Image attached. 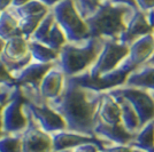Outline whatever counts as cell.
<instances>
[{"mask_svg":"<svg viewBox=\"0 0 154 152\" xmlns=\"http://www.w3.org/2000/svg\"><path fill=\"white\" fill-rule=\"evenodd\" d=\"M105 93L85 88L71 77H66L62 93L46 103L63 118L67 130L96 136L94 126Z\"/></svg>","mask_w":154,"mask_h":152,"instance_id":"obj_1","label":"cell"},{"mask_svg":"<svg viewBox=\"0 0 154 152\" xmlns=\"http://www.w3.org/2000/svg\"><path fill=\"white\" fill-rule=\"evenodd\" d=\"M135 10L137 9L113 4L110 0L100 2L96 12L85 19L90 37L119 41Z\"/></svg>","mask_w":154,"mask_h":152,"instance_id":"obj_2","label":"cell"},{"mask_svg":"<svg viewBox=\"0 0 154 152\" xmlns=\"http://www.w3.org/2000/svg\"><path fill=\"white\" fill-rule=\"evenodd\" d=\"M105 41V39L90 37L81 42H67L59 51L55 66L66 77L82 75L94 64Z\"/></svg>","mask_w":154,"mask_h":152,"instance_id":"obj_3","label":"cell"},{"mask_svg":"<svg viewBox=\"0 0 154 152\" xmlns=\"http://www.w3.org/2000/svg\"><path fill=\"white\" fill-rule=\"evenodd\" d=\"M52 12L68 42H81L90 38L88 24L77 12L72 0H62L52 8Z\"/></svg>","mask_w":154,"mask_h":152,"instance_id":"obj_4","label":"cell"},{"mask_svg":"<svg viewBox=\"0 0 154 152\" xmlns=\"http://www.w3.org/2000/svg\"><path fill=\"white\" fill-rule=\"evenodd\" d=\"M136 69H137V66L130 61L129 57H127L117 69L109 72V73H106L103 76L91 78L88 75V72H84L82 75L71 77V78L77 83H79L81 86H83L85 88L103 93V92H108V90H112V89L117 88V87L124 86L128 77Z\"/></svg>","mask_w":154,"mask_h":152,"instance_id":"obj_5","label":"cell"},{"mask_svg":"<svg viewBox=\"0 0 154 152\" xmlns=\"http://www.w3.org/2000/svg\"><path fill=\"white\" fill-rule=\"evenodd\" d=\"M24 104L26 96L17 86L2 111V132L5 135H21L26 129L29 119L24 111Z\"/></svg>","mask_w":154,"mask_h":152,"instance_id":"obj_6","label":"cell"},{"mask_svg":"<svg viewBox=\"0 0 154 152\" xmlns=\"http://www.w3.org/2000/svg\"><path fill=\"white\" fill-rule=\"evenodd\" d=\"M129 46L120 41L106 40L97 61L86 71L88 75L91 78H97L114 71L129 56Z\"/></svg>","mask_w":154,"mask_h":152,"instance_id":"obj_7","label":"cell"},{"mask_svg":"<svg viewBox=\"0 0 154 152\" xmlns=\"http://www.w3.org/2000/svg\"><path fill=\"white\" fill-rule=\"evenodd\" d=\"M112 96H121L132 105L140 119L141 127L154 120V98L151 93L136 87L121 86L107 92Z\"/></svg>","mask_w":154,"mask_h":152,"instance_id":"obj_8","label":"cell"},{"mask_svg":"<svg viewBox=\"0 0 154 152\" xmlns=\"http://www.w3.org/2000/svg\"><path fill=\"white\" fill-rule=\"evenodd\" d=\"M29 125L21 134L22 152H53V142L50 134L44 132L31 114L24 109Z\"/></svg>","mask_w":154,"mask_h":152,"instance_id":"obj_9","label":"cell"},{"mask_svg":"<svg viewBox=\"0 0 154 152\" xmlns=\"http://www.w3.org/2000/svg\"><path fill=\"white\" fill-rule=\"evenodd\" d=\"M153 32L154 26L149 22L147 13L137 9L129 19L127 28L122 33V36L120 37L119 41L130 47L136 40H138L146 34H151Z\"/></svg>","mask_w":154,"mask_h":152,"instance_id":"obj_10","label":"cell"},{"mask_svg":"<svg viewBox=\"0 0 154 152\" xmlns=\"http://www.w3.org/2000/svg\"><path fill=\"white\" fill-rule=\"evenodd\" d=\"M54 65L55 63L42 64L32 61L31 63L26 65L22 71H20L17 75H15L14 78L20 87L26 88L39 94V88H40V85H42L44 77Z\"/></svg>","mask_w":154,"mask_h":152,"instance_id":"obj_11","label":"cell"},{"mask_svg":"<svg viewBox=\"0 0 154 152\" xmlns=\"http://www.w3.org/2000/svg\"><path fill=\"white\" fill-rule=\"evenodd\" d=\"M52 142H53V152L72 150L78 146L88 144V143H98L103 148L106 143L99 139L96 136H89L84 134L69 132V130H61L51 134Z\"/></svg>","mask_w":154,"mask_h":152,"instance_id":"obj_12","label":"cell"},{"mask_svg":"<svg viewBox=\"0 0 154 152\" xmlns=\"http://www.w3.org/2000/svg\"><path fill=\"white\" fill-rule=\"evenodd\" d=\"M96 137L101 139L106 144H124L129 145L136 134H131L125 129L123 124L119 125H108L101 120H97L94 126Z\"/></svg>","mask_w":154,"mask_h":152,"instance_id":"obj_13","label":"cell"},{"mask_svg":"<svg viewBox=\"0 0 154 152\" xmlns=\"http://www.w3.org/2000/svg\"><path fill=\"white\" fill-rule=\"evenodd\" d=\"M64 81H66V76L54 65L46 73V76L42 81L40 88H39V94L42 96V98L44 101L48 102L59 97V95L63 90Z\"/></svg>","mask_w":154,"mask_h":152,"instance_id":"obj_14","label":"cell"},{"mask_svg":"<svg viewBox=\"0 0 154 152\" xmlns=\"http://www.w3.org/2000/svg\"><path fill=\"white\" fill-rule=\"evenodd\" d=\"M124 86L136 87L154 93V57L132 71Z\"/></svg>","mask_w":154,"mask_h":152,"instance_id":"obj_15","label":"cell"},{"mask_svg":"<svg viewBox=\"0 0 154 152\" xmlns=\"http://www.w3.org/2000/svg\"><path fill=\"white\" fill-rule=\"evenodd\" d=\"M129 58L137 68L141 66L154 56V34H146L136 40L129 47Z\"/></svg>","mask_w":154,"mask_h":152,"instance_id":"obj_16","label":"cell"},{"mask_svg":"<svg viewBox=\"0 0 154 152\" xmlns=\"http://www.w3.org/2000/svg\"><path fill=\"white\" fill-rule=\"evenodd\" d=\"M98 119L108 125L122 124V110L113 96L107 92L103 94V101L98 112Z\"/></svg>","mask_w":154,"mask_h":152,"instance_id":"obj_17","label":"cell"},{"mask_svg":"<svg viewBox=\"0 0 154 152\" xmlns=\"http://www.w3.org/2000/svg\"><path fill=\"white\" fill-rule=\"evenodd\" d=\"M29 40L24 38L23 36L14 37L6 41L4 51L0 58L9 60V61H16L21 60L29 54Z\"/></svg>","mask_w":154,"mask_h":152,"instance_id":"obj_18","label":"cell"},{"mask_svg":"<svg viewBox=\"0 0 154 152\" xmlns=\"http://www.w3.org/2000/svg\"><path fill=\"white\" fill-rule=\"evenodd\" d=\"M116 101L119 102L121 110H122V124L125 129L131 134H137L141 128L140 119L138 117L135 109L125 98L121 96H113Z\"/></svg>","mask_w":154,"mask_h":152,"instance_id":"obj_19","label":"cell"},{"mask_svg":"<svg viewBox=\"0 0 154 152\" xmlns=\"http://www.w3.org/2000/svg\"><path fill=\"white\" fill-rule=\"evenodd\" d=\"M134 149L145 152H153L154 150V120L147 122L135 135V139L129 144Z\"/></svg>","mask_w":154,"mask_h":152,"instance_id":"obj_20","label":"cell"},{"mask_svg":"<svg viewBox=\"0 0 154 152\" xmlns=\"http://www.w3.org/2000/svg\"><path fill=\"white\" fill-rule=\"evenodd\" d=\"M19 36H22L19 25V19L11 9L4 10L0 16V38L7 41Z\"/></svg>","mask_w":154,"mask_h":152,"instance_id":"obj_21","label":"cell"},{"mask_svg":"<svg viewBox=\"0 0 154 152\" xmlns=\"http://www.w3.org/2000/svg\"><path fill=\"white\" fill-rule=\"evenodd\" d=\"M29 53L31 54L32 61L37 63L47 64L55 63L59 58V51L51 49L42 42L29 40Z\"/></svg>","mask_w":154,"mask_h":152,"instance_id":"obj_22","label":"cell"},{"mask_svg":"<svg viewBox=\"0 0 154 152\" xmlns=\"http://www.w3.org/2000/svg\"><path fill=\"white\" fill-rule=\"evenodd\" d=\"M67 42H68V40H67V37H66L64 32L62 31V29L59 26V24L55 21V23H54V25L52 26L48 36L46 37V39L42 44H44L45 46L50 47L53 51H60Z\"/></svg>","mask_w":154,"mask_h":152,"instance_id":"obj_23","label":"cell"},{"mask_svg":"<svg viewBox=\"0 0 154 152\" xmlns=\"http://www.w3.org/2000/svg\"><path fill=\"white\" fill-rule=\"evenodd\" d=\"M9 9L13 12V14L19 19L50 10V8H47L39 0H31L30 2H28V4L23 5V6L19 7V8H9Z\"/></svg>","mask_w":154,"mask_h":152,"instance_id":"obj_24","label":"cell"},{"mask_svg":"<svg viewBox=\"0 0 154 152\" xmlns=\"http://www.w3.org/2000/svg\"><path fill=\"white\" fill-rule=\"evenodd\" d=\"M50 12V10H48ZM48 12H44V13L37 14V15H32V16H28V17H24V19H19V25H20V30H21V33L22 36L26 38L28 40L31 38V36L35 33L36 29L38 28L39 23L42 22V19L45 17V15Z\"/></svg>","mask_w":154,"mask_h":152,"instance_id":"obj_25","label":"cell"},{"mask_svg":"<svg viewBox=\"0 0 154 152\" xmlns=\"http://www.w3.org/2000/svg\"><path fill=\"white\" fill-rule=\"evenodd\" d=\"M55 23V17L54 14L52 12V9H50V12L46 14L45 17L42 19V22L39 23L38 28L36 29L35 33L31 36V38L29 40H35L38 42H43L46 39V37L48 36V33L51 31L52 26Z\"/></svg>","mask_w":154,"mask_h":152,"instance_id":"obj_26","label":"cell"},{"mask_svg":"<svg viewBox=\"0 0 154 152\" xmlns=\"http://www.w3.org/2000/svg\"><path fill=\"white\" fill-rule=\"evenodd\" d=\"M0 152H22L21 135H4L0 137Z\"/></svg>","mask_w":154,"mask_h":152,"instance_id":"obj_27","label":"cell"},{"mask_svg":"<svg viewBox=\"0 0 154 152\" xmlns=\"http://www.w3.org/2000/svg\"><path fill=\"white\" fill-rule=\"evenodd\" d=\"M79 15L86 19L98 9L100 2L98 0H72Z\"/></svg>","mask_w":154,"mask_h":152,"instance_id":"obj_28","label":"cell"},{"mask_svg":"<svg viewBox=\"0 0 154 152\" xmlns=\"http://www.w3.org/2000/svg\"><path fill=\"white\" fill-rule=\"evenodd\" d=\"M103 152H135V149L130 145L124 144H105L101 148Z\"/></svg>","mask_w":154,"mask_h":152,"instance_id":"obj_29","label":"cell"},{"mask_svg":"<svg viewBox=\"0 0 154 152\" xmlns=\"http://www.w3.org/2000/svg\"><path fill=\"white\" fill-rule=\"evenodd\" d=\"M136 4L138 9L145 13L154 9V0H136Z\"/></svg>","mask_w":154,"mask_h":152,"instance_id":"obj_30","label":"cell"},{"mask_svg":"<svg viewBox=\"0 0 154 152\" xmlns=\"http://www.w3.org/2000/svg\"><path fill=\"white\" fill-rule=\"evenodd\" d=\"M113 4H117V5H125V6L130 7L132 9H138L136 0H110Z\"/></svg>","mask_w":154,"mask_h":152,"instance_id":"obj_31","label":"cell"},{"mask_svg":"<svg viewBox=\"0 0 154 152\" xmlns=\"http://www.w3.org/2000/svg\"><path fill=\"white\" fill-rule=\"evenodd\" d=\"M42 4H44L47 8H50V9H52L54 6H57L59 2H61L62 0H39Z\"/></svg>","mask_w":154,"mask_h":152,"instance_id":"obj_32","label":"cell"},{"mask_svg":"<svg viewBox=\"0 0 154 152\" xmlns=\"http://www.w3.org/2000/svg\"><path fill=\"white\" fill-rule=\"evenodd\" d=\"M12 1L13 0H0V10L4 12V10L9 9L12 6Z\"/></svg>","mask_w":154,"mask_h":152,"instance_id":"obj_33","label":"cell"},{"mask_svg":"<svg viewBox=\"0 0 154 152\" xmlns=\"http://www.w3.org/2000/svg\"><path fill=\"white\" fill-rule=\"evenodd\" d=\"M30 1L31 0H13L11 8H19V7L23 6V5H26V4L30 2Z\"/></svg>","mask_w":154,"mask_h":152,"instance_id":"obj_34","label":"cell"},{"mask_svg":"<svg viewBox=\"0 0 154 152\" xmlns=\"http://www.w3.org/2000/svg\"><path fill=\"white\" fill-rule=\"evenodd\" d=\"M4 108H5V104L0 102V137H2L5 135L2 132V111H4Z\"/></svg>","mask_w":154,"mask_h":152,"instance_id":"obj_35","label":"cell"},{"mask_svg":"<svg viewBox=\"0 0 154 152\" xmlns=\"http://www.w3.org/2000/svg\"><path fill=\"white\" fill-rule=\"evenodd\" d=\"M5 45H6V41H5V40H4L2 38H0V56H1L2 51H4V48H5Z\"/></svg>","mask_w":154,"mask_h":152,"instance_id":"obj_36","label":"cell"},{"mask_svg":"<svg viewBox=\"0 0 154 152\" xmlns=\"http://www.w3.org/2000/svg\"><path fill=\"white\" fill-rule=\"evenodd\" d=\"M135 152H145V151H141V150H138V149H135Z\"/></svg>","mask_w":154,"mask_h":152,"instance_id":"obj_37","label":"cell"},{"mask_svg":"<svg viewBox=\"0 0 154 152\" xmlns=\"http://www.w3.org/2000/svg\"><path fill=\"white\" fill-rule=\"evenodd\" d=\"M60 152H70V150H66V151H60Z\"/></svg>","mask_w":154,"mask_h":152,"instance_id":"obj_38","label":"cell"},{"mask_svg":"<svg viewBox=\"0 0 154 152\" xmlns=\"http://www.w3.org/2000/svg\"><path fill=\"white\" fill-rule=\"evenodd\" d=\"M99 2H103V1H106V0H98Z\"/></svg>","mask_w":154,"mask_h":152,"instance_id":"obj_39","label":"cell"},{"mask_svg":"<svg viewBox=\"0 0 154 152\" xmlns=\"http://www.w3.org/2000/svg\"><path fill=\"white\" fill-rule=\"evenodd\" d=\"M151 95L153 96V98H154V93H151Z\"/></svg>","mask_w":154,"mask_h":152,"instance_id":"obj_40","label":"cell"},{"mask_svg":"<svg viewBox=\"0 0 154 152\" xmlns=\"http://www.w3.org/2000/svg\"><path fill=\"white\" fill-rule=\"evenodd\" d=\"M1 13H2V12H1V10H0V16H1Z\"/></svg>","mask_w":154,"mask_h":152,"instance_id":"obj_41","label":"cell"},{"mask_svg":"<svg viewBox=\"0 0 154 152\" xmlns=\"http://www.w3.org/2000/svg\"><path fill=\"white\" fill-rule=\"evenodd\" d=\"M99 152H103V151H101V150H100V151H99Z\"/></svg>","mask_w":154,"mask_h":152,"instance_id":"obj_42","label":"cell"},{"mask_svg":"<svg viewBox=\"0 0 154 152\" xmlns=\"http://www.w3.org/2000/svg\"><path fill=\"white\" fill-rule=\"evenodd\" d=\"M153 34H154V32H153ZM153 57H154V56H153Z\"/></svg>","mask_w":154,"mask_h":152,"instance_id":"obj_43","label":"cell"}]
</instances>
